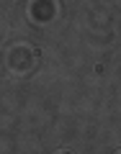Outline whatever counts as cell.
<instances>
[{
  "label": "cell",
  "instance_id": "6da1fadb",
  "mask_svg": "<svg viewBox=\"0 0 121 154\" xmlns=\"http://www.w3.org/2000/svg\"><path fill=\"white\" fill-rule=\"evenodd\" d=\"M57 154H67V152H57Z\"/></svg>",
  "mask_w": 121,
  "mask_h": 154
},
{
  "label": "cell",
  "instance_id": "7a4b0ae2",
  "mask_svg": "<svg viewBox=\"0 0 121 154\" xmlns=\"http://www.w3.org/2000/svg\"><path fill=\"white\" fill-rule=\"evenodd\" d=\"M116 154H121V149H119V152H116Z\"/></svg>",
  "mask_w": 121,
  "mask_h": 154
}]
</instances>
